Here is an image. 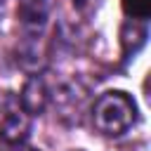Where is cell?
<instances>
[{"mask_svg": "<svg viewBox=\"0 0 151 151\" xmlns=\"http://www.w3.org/2000/svg\"><path fill=\"white\" fill-rule=\"evenodd\" d=\"M134 120V101L125 92H106L94 101V125L104 134H120Z\"/></svg>", "mask_w": 151, "mask_h": 151, "instance_id": "obj_1", "label": "cell"}, {"mask_svg": "<svg viewBox=\"0 0 151 151\" xmlns=\"http://www.w3.org/2000/svg\"><path fill=\"white\" fill-rule=\"evenodd\" d=\"M28 113L12 92H0V139L17 144L28 134Z\"/></svg>", "mask_w": 151, "mask_h": 151, "instance_id": "obj_2", "label": "cell"}, {"mask_svg": "<svg viewBox=\"0 0 151 151\" xmlns=\"http://www.w3.org/2000/svg\"><path fill=\"white\" fill-rule=\"evenodd\" d=\"M146 42V28L144 26H139V24H125L123 26V47H125V52L130 54H134L142 45Z\"/></svg>", "mask_w": 151, "mask_h": 151, "instance_id": "obj_3", "label": "cell"}, {"mask_svg": "<svg viewBox=\"0 0 151 151\" xmlns=\"http://www.w3.org/2000/svg\"><path fill=\"white\" fill-rule=\"evenodd\" d=\"M123 9L134 19H146L151 12V0H123Z\"/></svg>", "mask_w": 151, "mask_h": 151, "instance_id": "obj_4", "label": "cell"}, {"mask_svg": "<svg viewBox=\"0 0 151 151\" xmlns=\"http://www.w3.org/2000/svg\"><path fill=\"white\" fill-rule=\"evenodd\" d=\"M73 2H78V5H83V2H85V0H73Z\"/></svg>", "mask_w": 151, "mask_h": 151, "instance_id": "obj_5", "label": "cell"}, {"mask_svg": "<svg viewBox=\"0 0 151 151\" xmlns=\"http://www.w3.org/2000/svg\"><path fill=\"white\" fill-rule=\"evenodd\" d=\"M0 7H2V2H0Z\"/></svg>", "mask_w": 151, "mask_h": 151, "instance_id": "obj_6", "label": "cell"}]
</instances>
